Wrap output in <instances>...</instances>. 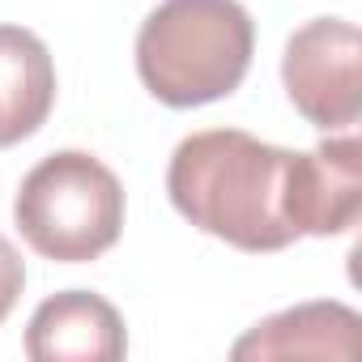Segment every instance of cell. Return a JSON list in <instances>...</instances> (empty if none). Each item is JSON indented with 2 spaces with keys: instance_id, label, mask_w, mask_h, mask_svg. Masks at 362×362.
<instances>
[{
  "instance_id": "1",
  "label": "cell",
  "mask_w": 362,
  "mask_h": 362,
  "mask_svg": "<svg viewBox=\"0 0 362 362\" xmlns=\"http://www.w3.org/2000/svg\"><path fill=\"white\" fill-rule=\"evenodd\" d=\"M290 153L243 128L192 132L170 153L166 197L197 230L239 252H286L298 239L286 222Z\"/></svg>"
},
{
  "instance_id": "2",
  "label": "cell",
  "mask_w": 362,
  "mask_h": 362,
  "mask_svg": "<svg viewBox=\"0 0 362 362\" xmlns=\"http://www.w3.org/2000/svg\"><path fill=\"white\" fill-rule=\"evenodd\" d=\"M256 56V26L239 0H162L136 30V77L175 111L230 98Z\"/></svg>"
},
{
  "instance_id": "3",
  "label": "cell",
  "mask_w": 362,
  "mask_h": 362,
  "mask_svg": "<svg viewBox=\"0 0 362 362\" xmlns=\"http://www.w3.org/2000/svg\"><path fill=\"white\" fill-rule=\"evenodd\" d=\"M13 222L43 260H98L124 235V184L86 149L47 153L22 179L13 197Z\"/></svg>"
},
{
  "instance_id": "4",
  "label": "cell",
  "mask_w": 362,
  "mask_h": 362,
  "mask_svg": "<svg viewBox=\"0 0 362 362\" xmlns=\"http://www.w3.org/2000/svg\"><path fill=\"white\" fill-rule=\"evenodd\" d=\"M358 60H362V35L345 18H315L298 26L286 39L281 56V86L294 111L324 128H354L362 111L358 90Z\"/></svg>"
},
{
  "instance_id": "5",
  "label": "cell",
  "mask_w": 362,
  "mask_h": 362,
  "mask_svg": "<svg viewBox=\"0 0 362 362\" xmlns=\"http://www.w3.org/2000/svg\"><path fill=\"white\" fill-rule=\"evenodd\" d=\"M362 209V145L354 132L328 136L315 149H294L286 166V222L294 235L332 239L358 222Z\"/></svg>"
},
{
  "instance_id": "6",
  "label": "cell",
  "mask_w": 362,
  "mask_h": 362,
  "mask_svg": "<svg viewBox=\"0 0 362 362\" xmlns=\"http://www.w3.org/2000/svg\"><path fill=\"white\" fill-rule=\"evenodd\" d=\"M35 362H119L128 354L124 315L94 290H64L39 303L26 324Z\"/></svg>"
},
{
  "instance_id": "7",
  "label": "cell",
  "mask_w": 362,
  "mask_h": 362,
  "mask_svg": "<svg viewBox=\"0 0 362 362\" xmlns=\"http://www.w3.org/2000/svg\"><path fill=\"white\" fill-rule=\"evenodd\" d=\"M358 328L362 320L345 303H298L247 328L230 345V358H354Z\"/></svg>"
},
{
  "instance_id": "8",
  "label": "cell",
  "mask_w": 362,
  "mask_h": 362,
  "mask_svg": "<svg viewBox=\"0 0 362 362\" xmlns=\"http://www.w3.org/2000/svg\"><path fill=\"white\" fill-rule=\"evenodd\" d=\"M0 107H5V145L35 136L56 107L52 52L26 26H0Z\"/></svg>"
},
{
  "instance_id": "9",
  "label": "cell",
  "mask_w": 362,
  "mask_h": 362,
  "mask_svg": "<svg viewBox=\"0 0 362 362\" xmlns=\"http://www.w3.org/2000/svg\"><path fill=\"white\" fill-rule=\"evenodd\" d=\"M22 290H26V260L18 256V247L5 235H0V324H5L9 311L18 307Z\"/></svg>"
},
{
  "instance_id": "10",
  "label": "cell",
  "mask_w": 362,
  "mask_h": 362,
  "mask_svg": "<svg viewBox=\"0 0 362 362\" xmlns=\"http://www.w3.org/2000/svg\"><path fill=\"white\" fill-rule=\"evenodd\" d=\"M0 149H5V107H0Z\"/></svg>"
}]
</instances>
